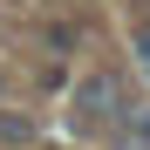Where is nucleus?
<instances>
[{"instance_id": "f257e3e1", "label": "nucleus", "mask_w": 150, "mask_h": 150, "mask_svg": "<svg viewBox=\"0 0 150 150\" xmlns=\"http://www.w3.org/2000/svg\"><path fill=\"white\" fill-rule=\"evenodd\" d=\"M75 123L82 130H109V123H130V103H123L116 75H89L75 89Z\"/></svg>"}, {"instance_id": "f03ea898", "label": "nucleus", "mask_w": 150, "mask_h": 150, "mask_svg": "<svg viewBox=\"0 0 150 150\" xmlns=\"http://www.w3.org/2000/svg\"><path fill=\"white\" fill-rule=\"evenodd\" d=\"M123 130H130V137L150 150V103H143V109H130V123H123Z\"/></svg>"}, {"instance_id": "7ed1b4c3", "label": "nucleus", "mask_w": 150, "mask_h": 150, "mask_svg": "<svg viewBox=\"0 0 150 150\" xmlns=\"http://www.w3.org/2000/svg\"><path fill=\"white\" fill-rule=\"evenodd\" d=\"M130 48H137V68L150 75V21H143V28H137V41H130Z\"/></svg>"}]
</instances>
